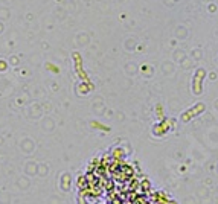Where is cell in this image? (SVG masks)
<instances>
[{
  "label": "cell",
  "instance_id": "cell-1",
  "mask_svg": "<svg viewBox=\"0 0 218 204\" xmlns=\"http://www.w3.org/2000/svg\"><path fill=\"white\" fill-rule=\"evenodd\" d=\"M86 204H140L139 181L130 165L105 160L96 165L84 178Z\"/></svg>",
  "mask_w": 218,
  "mask_h": 204
}]
</instances>
